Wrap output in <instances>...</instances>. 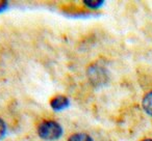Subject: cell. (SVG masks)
Segmentation results:
<instances>
[{"label": "cell", "instance_id": "obj_3", "mask_svg": "<svg viewBox=\"0 0 152 141\" xmlns=\"http://www.w3.org/2000/svg\"><path fill=\"white\" fill-rule=\"evenodd\" d=\"M70 105V101L66 95H56L50 101V106L54 111H61L68 108Z\"/></svg>", "mask_w": 152, "mask_h": 141}, {"label": "cell", "instance_id": "obj_9", "mask_svg": "<svg viewBox=\"0 0 152 141\" xmlns=\"http://www.w3.org/2000/svg\"><path fill=\"white\" fill-rule=\"evenodd\" d=\"M142 141H152V139H144V140Z\"/></svg>", "mask_w": 152, "mask_h": 141}, {"label": "cell", "instance_id": "obj_6", "mask_svg": "<svg viewBox=\"0 0 152 141\" xmlns=\"http://www.w3.org/2000/svg\"><path fill=\"white\" fill-rule=\"evenodd\" d=\"M83 4L87 7L96 9L101 7L104 4V1L103 0H83Z\"/></svg>", "mask_w": 152, "mask_h": 141}, {"label": "cell", "instance_id": "obj_5", "mask_svg": "<svg viewBox=\"0 0 152 141\" xmlns=\"http://www.w3.org/2000/svg\"><path fill=\"white\" fill-rule=\"evenodd\" d=\"M68 141H94L90 135L86 133H76L69 137Z\"/></svg>", "mask_w": 152, "mask_h": 141}, {"label": "cell", "instance_id": "obj_7", "mask_svg": "<svg viewBox=\"0 0 152 141\" xmlns=\"http://www.w3.org/2000/svg\"><path fill=\"white\" fill-rule=\"evenodd\" d=\"M5 134H7V124H5V122L0 118V140L3 139Z\"/></svg>", "mask_w": 152, "mask_h": 141}, {"label": "cell", "instance_id": "obj_1", "mask_svg": "<svg viewBox=\"0 0 152 141\" xmlns=\"http://www.w3.org/2000/svg\"><path fill=\"white\" fill-rule=\"evenodd\" d=\"M87 76L90 80V83L97 88L106 85L110 80L108 71L99 63H92L89 65L87 69Z\"/></svg>", "mask_w": 152, "mask_h": 141}, {"label": "cell", "instance_id": "obj_8", "mask_svg": "<svg viewBox=\"0 0 152 141\" xmlns=\"http://www.w3.org/2000/svg\"><path fill=\"white\" fill-rule=\"evenodd\" d=\"M9 7V2L7 1H4V0H0V13L4 12L5 9Z\"/></svg>", "mask_w": 152, "mask_h": 141}, {"label": "cell", "instance_id": "obj_4", "mask_svg": "<svg viewBox=\"0 0 152 141\" xmlns=\"http://www.w3.org/2000/svg\"><path fill=\"white\" fill-rule=\"evenodd\" d=\"M142 105H143V108L146 113H147L148 115L152 116V91L148 93L147 95L144 97Z\"/></svg>", "mask_w": 152, "mask_h": 141}, {"label": "cell", "instance_id": "obj_2", "mask_svg": "<svg viewBox=\"0 0 152 141\" xmlns=\"http://www.w3.org/2000/svg\"><path fill=\"white\" fill-rule=\"evenodd\" d=\"M38 134L43 140H57L63 135V128L54 120H44L38 127Z\"/></svg>", "mask_w": 152, "mask_h": 141}]
</instances>
